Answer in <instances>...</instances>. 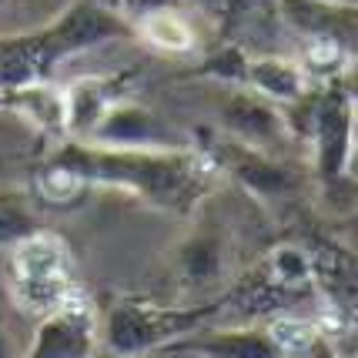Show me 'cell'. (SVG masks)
Wrapping results in <instances>:
<instances>
[{"instance_id": "6da1fadb", "label": "cell", "mask_w": 358, "mask_h": 358, "mask_svg": "<svg viewBox=\"0 0 358 358\" xmlns=\"http://www.w3.org/2000/svg\"><path fill=\"white\" fill-rule=\"evenodd\" d=\"M17 275H20V298L47 312L54 305H67V271H64V255L57 241H31L20 248L17 258Z\"/></svg>"}, {"instance_id": "7a4b0ae2", "label": "cell", "mask_w": 358, "mask_h": 358, "mask_svg": "<svg viewBox=\"0 0 358 358\" xmlns=\"http://www.w3.org/2000/svg\"><path fill=\"white\" fill-rule=\"evenodd\" d=\"M148 34H151V41L161 47H187L191 44V34L181 20H174V17H155L151 24H148Z\"/></svg>"}, {"instance_id": "3957f363", "label": "cell", "mask_w": 358, "mask_h": 358, "mask_svg": "<svg viewBox=\"0 0 358 358\" xmlns=\"http://www.w3.org/2000/svg\"><path fill=\"white\" fill-rule=\"evenodd\" d=\"M275 338L285 348H305V345L312 342V331L305 325H298V322H281V325H275Z\"/></svg>"}]
</instances>
